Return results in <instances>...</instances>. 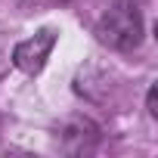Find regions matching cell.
Segmentation results:
<instances>
[{"mask_svg":"<svg viewBox=\"0 0 158 158\" xmlns=\"http://www.w3.org/2000/svg\"><path fill=\"white\" fill-rule=\"evenodd\" d=\"M143 16H139V6L133 0H118L112 3L99 22H96V37L99 44H106L109 50H118V53H130L143 44Z\"/></svg>","mask_w":158,"mask_h":158,"instance_id":"cell-1","label":"cell"},{"mask_svg":"<svg viewBox=\"0 0 158 158\" xmlns=\"http://www.w3.org/2000/svg\"><path fill=\"white\" fill-rule=\"evenodd\" d=\"M56 40H59V31L56 28H40L37 34H31V37H25V40L16 44L13 65L19 71L31 74V77L40 74L44 65H47V59H50V53H53V47H56Z\"/></svg>","mask_w":158,"mask_h":158,"instance_id":"cell-2","label":"cell"},{"mask_svg":"<svg viewBox=\"0 0 158 158\" xmlns=\"http://www.w3.org/2000/svg\"><path fill=\"white\" fill-rule=\"evenodd\" d=\"M59 139H62V149L71 152V155H81V152H90L96 143H99V127L90 121V118H68L59 130Z\"/></svg>","mask_w":158,"mask_h":158,"instance_id":"cell-3","label":"cell"},{"mask_svg":"<svg viewBox=\"0 0 158 158\" xmlns=\"http://www.w3.org/2000/svg\"><path fill=\"white\" fill-rule=\"evenodd\" d=\"M146 109H149V115H152V118H158V87H155V84L149 87V96H146Z\"/></svg>","mask_w":158,"mask_h":158,"instance_id":"cell-4","label":"cell"},{"mask_svg":"<svg viewBox=\"0 0 158 158\" xmlns=\"http://www.w3.org/2000/svg\"><path fill=\"white\" fill-rule=\"evenodd\" d=\"M56 3H68V0H56Z\"/></svg>","mask_w":158,"mask_h":158,"instance_id":"cell-5","label":"cell"}]
</instances>
